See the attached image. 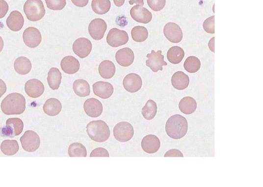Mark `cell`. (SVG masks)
<instances>
[{
  "label": "cell",
  "instance_id": "1",
  "mask_svg": "<svg viewBox=\"0 0 263 187\" xmlns=\"http://www.w3.org/2000/svg\"><path fill=\"white\" fill-rule=\"evenodd\" d=\"M1 107L5 115H20L25 112L26 108V98L19 93H11L2 101Z\"/></svg>",
  "mask_w": 263,
  "mask_h": 187
},
{
  "label": "cell",
  "instance_id": "2",
  "mask_svg": "<svg viewBox=\"0 0 263 187\" xmlns=\"http://www.w3.org/2000/svg\"><path fill=\"white\" fill-rule=\"evenodd\" d=\"M188 124L187 119L180 115H175L169 118L166 125L167 135L173 139H180L187 133Z\"/></svg>",
  "mask_w": 263,
  "mask_h": 187
},
{
  "label": "cell",
  "instance_id": "3",
  "mask_svg": "<svg viewBox=\"0 0 263 187\" xmlns=\"http://www.w3.org/2000/svg\"><path fill=\"white\" fill-rule=\"evenodd\" d=\"M86 131L90 138L97 142H105L110 136L109 127L103 120L90 122L86 126Z\"/></svg>",
  "mask_w": 263,
  "mask_h": 187
},
{
  "label": "cell",
  "instance_id": "4",
  "mask_svg": "<svg viewBox=\"0 0 263 187\" xmlns=\"http://www.w3.org/2000/svg\"><path fill=\"white\" fill-rule=\"evenodd\" d=\"M24 12L27 19L36 21L46 14V9L41 0H27L24 5Z\"/></svg>",
  "mask_w": 263,
  "mask_h": 187
},
{
  "label": "cell",
  "instance_id": "5",
  "mask_svg": "<svg viewBox=\"0 0 263 187\" xmlns=\"http://www.w3.org/2000/svg\"><path fill=\"white\" fill-rule=\"evenodd\" d=\"M24 124L19 118H9L7 120L6 126L1 128V135L3 137L14 138L20 135L23 131Z\"/></svg>",
  "mask_w": 263,
  "mask_h": 187
},
{
  "label": "cell",
  "instance_id": "6",
  "mask_svg": "<svg viewBox=\"0 0 263 187\" xmlns=\"http://www.w3.org/2000/svg\"><path fill=\"white\" fill-rule=\"evenodd\" d=\"M129 39L126 31L114 28L109 31L106 37V42L109 46L117 48L126 45L129 41Z\"/></svg>",
  "mask_w": 263,
  "mask_h": 187
},
{
  "label": "cell",
  "instance_id": "7",
  "mask_svg": "<svg viewBox=\"0 0 263 187\" xmlns=\"http://www.w3.org/2000/svg\"><path fill=\"white\" fill-rule=\"evenodd\" d=\"M20 142L24 150L27 152L36 151L40 145V139L35 131L27 130L20 138Z\"/></svg>",
  "mask_w": 263,
  "mask_h": 187
},
{
  "label": "cell",
  "instance_id": "8",
  "mask_svg": "<svg viewBox=\"0 0 263 187\" xmlns=\"http://www.w3.org/2000/svg\"><path fill=\"white\" fill-rule=\"evenodd\" d=\"M113 133L115 138L118 141L126 142L133 138L134 134L133 127L127 122L118 123L114 127Z\"/></svg>",
  "mask_w": 263,
  "mask_h": 187
},
{
  "label": "cell",
  "instance_id": "9",
  "mask_svg": "<svg viewBox=\"0 0 263 187\" xmlns=\"http://www.w3.org/2000/svg\"><path fill=\"white\" fill-rule=\"evenodd\" d=\"M161 53L160 50H158L157 52L155 50H152L151 54H147L148 60L146 61V65L153 72L162 71L163 66L167 65V63L164 61V56Z\"/></svg>",
  "mask_w": 263,
  "mask_h": 187
},
{
  "label": "cell",
  "instance_id": "10",
  "mask_svg": "<svg viewBox=\"0 0 263 187\" xmlns=\"http://www.w3.org/2000/svg\"><path fill=\"white\" fill-rule=\"evenodd\" d=\"M92 50V42L89 39L84 38L77 39L73 45V52L80 59L88 57Z\"/></svg>",
  "mask_w": 263,
  "mask_h": 187
},
{
  "label": "cell",
  "instance_id": "11",
  "mask_svg": "<svg viewBox=\"0 0 263 187\" xmlns=\"http://www.w3.org/2000/svg\"><path fill=\"white\" fill-rule=\"evenodd\" d=\"M107 29V24L105 21L102 19H95L91 21L89 26L90 36L95 40H102Z\"/></svg>",
  "mask_w": 263,
  "mask_h": 187
},
{
  "label": "cell",
  "instance_id": "12",
  "mask_svg": "<svg viewBox=\"0 0 263 187\" xmlns=\"http://www.w3.org/2000/svg\"><path fill=\"white\" fill-rule=\"evenodd\" d=\"M23 39L27 47L35 48L40 45L42 41V36L37 28L30 27L25 30Z\"/></svg>",
  "mask_w": 263,
  "mask_h": 187
},
{
  "label": "cell",
  "instance_id": "13",
  "mask_svg": "<svg viewBox=\"0 0 263 187\" xmlns=\"http://www.w3.org/2000/svg\"><path fill=\"white\" fill-rule=\"evenodd\" d=\"M164 36L171 42L179 43L183 38V31L181 27L176 23H168L163 29Z\"/></svg>",
  "mask_w": 263,
  "mask_h": 187
},
{
  "label": "cell",
  "instance_id": "14",
  "mask_svg": "<svg viewBox=\"0 0 263 187\" xmlns=\"http://www.w3.org/2000/svg\"><path fill=\"white\" fill-rule=\"evenodd\" d=\"M130 15L138 23L148 24L152 19V15L146 8L136 5L131 8Z\"/></svg>",
  "mask_w": 263,
  "mask_h": 187
},
{
  "label": "cell",
  "instance_id": "15",
  "mask_svg": "<svg viewBox=\"0 0 263 187\" xmlns=\"http://www.w3.org/2000/svg\"><path fill=\"white\" fill-rule=\"evenodd\" d=\"M83 108L86 115L92 118L100 117L103 112L102 103L94 98L87 100L84 104Z\"/></svg>",
  "mask_w": 263,
  "mask_h": 187
},
{
  "label": "cell",
  "instance_id": "16",
  "mask_svg": "<svg viewBox=\"0 0 263 187\" xmlns=\"http://www.w3.org/2000/svg\"><path fill=\"white\" fill-rule=\"evenodd\" d=\"M142 84V79L140 76L135 73L128 74L123 81V85L125 90L131 93L139 91Z\"/></svg>",
  "mask_w": 263,
  "mask_h": 187
},
{
  "label": "cell",
  "instance_id": "17",
  "mask_svg": "<svg viewBox=\"0 0 263 187\" xmlns=\"http://www.w3.org/2000/svg\"><path fill=\"white\" fill-rule=\"evenodd\" d=\"M45 88L41 82L37 79L28 81L25 85V91L27 95L32 98L40 97L45 92Z\"/></svg>",
  "mask_w": 263,
  "mask_h": 187
},
{
  "label": "cell",
  "instance_id": "18",
  "mask_svg": "<svg viewBox=\"0 0 263 187\" xmlns=\"http://www.w3.org/2000/svg\"><path fill=\"white\" fill-rule=\"evenodd\" d=\"M93 92L95 95L102 99L109 98L113 94L114 88L109 83L98 82L93 85Z\"/></svg>",
  "mask_w": 263,
  "mask_h": 187
},
{
  "label": "cell",
  "instance_id": "19",
  "mask_svg": "<svg viewBox=\"0 0 263 187\" xmlns=\"http://www.w3.org/2000/svg\"><path fill=\"white\" fill-rule=\"evenodd\" d=\"M115 59L117 63L122 67H128L133 63L135 56L132 50L124 48L116 52Z\"/></svg>",
  "mask_w": 263,
  "mask_h": 187
},
{
  "label": "cell",
  "instance_id": "20",
  "mask_svg": "<svg viewBox=\"0 0 263 187\" xmlns=\"http://www.w3.org/2000/svg\"><path fill=\"white\" fill-rule=\"evenodd\" d=\"M160 142L158 137L149 135L145 137L141 141V147L148 153H155L160 148Z\"/></svg>",
  "mask_w": 263,
  "mask_h": 187
},
{
  "label": "cell",
  "instance_id": "21",
  "mask_svg": "<svg viewBox=\"0 0 263 187\" xmlns=\"http://www.w3.org/2000/svg\"><path fill=\"white\" fill-rule=\"evenodd\" d=\"M25 23L24 18L18 11H13L6 20L8 28L13 31H19L23 28Z\"/></svg>",
  "mask_w": 263,
  "mask_h": 187
},
{
  "label": "cell",
  "instance_id": "22",
  "mask_svg": "<svg viewBox=\"0 0 263 187\" xmlns=\"http://www.w3.org/2000/svg\"><path fill=\"white\" fill-rule=\"evenodd\" d=\"M80 67V62L78 59L72 56L64 57L61 62V68L63 71L68 74L78 72Z\"/></svg>",
  "mask_w": 263,
  "mask_h": 187
},
{
  "label": "cell",
  "instance_id": "23",
  "mask_svg": "<svg viewBox=\"0 0 263 187\" xmlns=\"http://www.w3.org/2000/svg\"><path fill=\"white\" fill-rule=\"evenodd\" d=\"M171 83L175 89L183 90L188 86L190 80L187 75L182 71H178L173 75Z\"/></svg>",
  "mask_w": 263,
  "mask_h": 187
},
{
  "label": "cell",
  "instance_id": "24",
  "mask_svg": "<svg viewBox=\"0 0 263 187\" xmlns=\"http://www.w3.org/2000/svg\"><path fill=\"white\" fill-rule=\"evenodd\" d=\"M43 111L50 116H55L58 115L62 110V104L56 98H50L44 104Z\"/></svg>",
  "mask_w": 263,
  "mask_h": 187
},
{
  "label": "cell",
  "instance_id": "25",
  "mask_svg": "<svg viewBox=\"0 0 263 187\" xmlns=\"http://www.w3.org/2000/svg\"><path fill=\"white\" fill-rule=\"evenodd\" d=\"M98 71L103 79H110L115 74V65L112 62L105 60L102 62L99 65Z\"/></svg>",
  "mask_w": 263,
  "mask_h": 187
},
{
  "label": "cell",
  "instance_id": "26",
  "mask_svg": "<svg viewBox=\"0 0 263 187\" xmlns=\"http://www.w3.org/2000/svg\"><path fill=\"white\" fill-rule=\"evenodd\" d=\"M47 80L51 89L58 90L61 83L62 74L58 68H52L48 73Z\"/></svg>",
  "mask_w": 263,
  "mask_h": 187
},
{
  "label": "cell",
  "instance_id": "27",
  "mask_svg": "<svg viewBox=\"0 0 263 187\" xmlns=\"http://www.w3.org/2000/svg\"><path fill=\"white\" fill-rule=\"evenodd\" d=\"M196 108L197 103L194 99L191 97L183 98L179 104L180 111L185 115L193 114Z\"/></svg>",
  "mask_w": 263,
  "mask_h": 187
},
{
  "label": "cell",
  "instance_id": "28",
  "mask_svg": "<svg viewBox=\"0 0 263 187\" xmlns=\"http://www.w3.org/2000/svg\"><path fill=\"white\" fill-rule=\"evenodd\" d=\"M31 67L30 61L26 57H19L14 62L15 71L20 75L27 74L30 71Z\"/></svg>",
  "mask_w": 263,
  "mask_h": 187
},
{
  "label": "cell",
  "instance_id": "29",
  "mask_svg": "<svg viewBox=\"0 0 263 187\" xmlns=\"http://www.w3.org/2000/svg\"><path fill=\"white\" fill-rule=\"evenodd\" d=\"M73 90L75 93L81 97L90 95V86L88 83L83 80H78L73 83Z\"/></svg>",
  "mask_w": 263,
  "mask_h": 187
},
{
  "label": "cell",
  "instance_id": "30",
  "mask_svg": "<svg viewBox=\"0 0 263 187\" xmlns=\"http://www.w3.org/2000/svg\"><path fill=\"white\" fill-rule=\"evenodd\" d=\"M91 5L94 13L103 15L109 12L111 3L109 0H93Z\"/></svg>",
  "mask_w": 263,
  "mask_h": 187
},
{
  "label": "cell",
  "instance_id": "31",
  "mask_svg": "<svg viewBox=\"0 0 263 187\" xmlns=\"http://www.w3.org/2000/svg\"><path fill=\"white\" fill-rule=\"evenodd\" d=\"M19 149V145L16 140H6L2 142L1 145V150L6 156L16 155Z\"/></svg>",
  "mask_w": 263,
  "mask_h": 187
},
{
  "label": "cell",
  "instance_id": "32",
  "mask_svg": "<svg viewBox=\"0 0 263 187\" xmlns=\"http://www.w3.org/2000/svg\"><path fill=\"white\" fill-rule=\"evenodd\" d=\"M184 56V50L178 46L171 47L167 52V59L173 64H179L183 60Z\"/></svg>",
  "mask_w": 263,
  "mask_h": 187
},
{
  "label": "cell",
  "instance_id": "33",
  "mask_svg": "<svg viewBox=\"0 0 263 187\" xmlns=\"http://www.w3.org/2000/svg\"><path fill=\"white\" fill-rule=\"evenodd\" d=\"M157 110L158 106L156 103L152 100H149L142 108L141 113L146 120H150L155 117Z\"/></svg>",
  "mask_w": 263,
  "mask_h": 187
},
{
  "label": "cell",
  "instance_id": "34",
  "mask_svg": "<svg viewBox=\"0 0 263 187\" xmlns=\"http://www.w3.org/2000/svg\"><path fill=\"white\" fill-rule=\"evenodd\" d=\"M148 31L144 26L134 27L131 31V36L133 40L138 42L145 41L148 37Z\"/></svg>",
  "mask_w": 263,
  "mask_h": 187
},
{
  "label": "cell",
  "instance_id": "35",
  "mask_svg": "<svg viewBox=\"0 0 263 187\" xmlns=\"http://www.w3.org/2000/svg\"><path fill=\"white\" fill-rule=\"evenodd\" d=\"M201 65L200 60L193 56L188 57L184 64L185 71L190 73H194L198 71L201 68Z\"/></svg>",
  "mask_w": 263,
  "mask_h": 187
},
{
  "label": "cell",
  "instance_id": "36",
  "mask_svg": "<svg viewBox=\"0 0 263 187\" xmlns=\"http://www.w3.org/2000/svg\"><path fill=\"white\" fill-rule=\"evenodd\" d=\"M70 157H86L87 151L85 146L79 143L72 144L68 149Z\"/></svg>",
  "mask_w": 263,
  "mask_h": 187
},
{
  "label": "cell",
  "instance_id": "37",
  "mask_svg": "<svg viewBox=\"0 0 263 187\" xmlns=\"http://www.w3.org/2000/svg\"><path fill=\"white\" fill-rule=\"evenodd\" d=\"M45 1L48 8L53 10H61L67 4L66 0H45Z\"/></svg>",
  "mask_w": 263,
  "mask_h": 187
},
{
  "label": "cell",
  "instance_id": "38",
  "mask_svg": "<svg viewBox=\"0 0 263 187\" xmlns=\"http://www.w3.org/2000/svg\"><path fill=\"white\" fill-rule=\"evenodd\" d=\"M147 3L153 11L159 12L165 6L166 0H147Z\"/></svg>",
  "mask_w": 263,
  "mask_h": 187
},
{
  "label": "cell",
  "instance_id": "39",
  "mask_svg": "<svg viewBox=\"0 0 263 187\" xmlns=\"http://www.w3.org/2000/svg\"><path fill=\"white\" fill-rule=\"evenodd\" d=\"M215 17L212 16L206 19L203 23V28L208 34H214L215 33Z\"/></svg>",
  "mask_w": 263,
  "mask_h": 187
},
{
  "label": "cell",
  "instance_id": "40",
  "mask_svg": "<svg viewBox=\"0 0 263 187\" xmlns=\"http://www.w3.org/2000/svg\"><path fill=\"white\" fill-rule=\"evenodd\" d=\"M90 157H109V153L104 148H97L94 149L90 156Z\"/></svg>",
  "mask_w": 263,
  "mask_h": 187
},
{
  "label": "cell",
  "instance_id": "41",
  "mask_svg": "<svg viewBox=\"0 0 263 187\" xmlns=\"http://www.w3.org/2000/svg\"><path fill=\"white\" fill-rule=\"evenodd\" d=\"M9 6L5 0H0V19L3 18L7 14Z\"/></svg>",
  "mask_w": 263,
  "mask_h": 187
},
{
  "label": "cell",
  "instance_id": "42",
  "mask_svg": "<svg viewBox=\"0 0 263 187\" xmlns=\"http://www.w3.org/2000/svg\"><path fill=\"white\" fill-rule=\"evenodd\" d=\"M164 157H183V153L178 149H173L167 151Z\"/></svg>",
  "mask_w": 263,
  "mask_h": 187
},
{
  "label": "cell",
  "instance_id": "43",
  "mask_svg": "<svg viewBox=\"0 0 263 187\" xmlns=\"http://www.w3.org/2000/svg\"><path fill=\"white\" fill-rule=\"evenodd\" d=\"M71 1L75 6L83 7L88 4L89 0H71Z\"/></svg>",
  "mask_w": 263,
  "mask_h": 187
},
{
  "label": "cell",
  "instance_id": "44",
  "mask_svg": "<svg viewBox=\"0 0 263 187\" xmlns=\"http://www.w3.org/2000/svg\"><path fill=\"white\" fill-rule=\"evenodd\" d=\"M7 87L5 83L0 79V98L6 93Z\"/></svg>",
  "mask_w": 263,
  "mask_h": 187
},
{
  "label": "cell",
  "instance_id": "45",
  "mask_svg": "<svg viewBox=\"0 0 263 187\" xmlns=\"http://www.w3.org/2000/svg\"><path fill=\"white\" fill-rule=\"evenodd\" d=\"M130 5H133L136 4V5L142 6L144 5V0H130L129 2Z\"/></svg>",
  "mask_w": 263,
  "mask_h": 187
},
{
  "label": "cell",
  "instance_id": "46",
  "mask_svg": "<svg viewBox=\"0 0 263 187\" xmlns=\"http://www.w3.org/2000/svg\"><path fill=\"white\" fill-rule=\"evenodd\" d=\"M115 5L117 7L122 6L125 2V0H113Z\"/></svg>",
  "mask_w": 263,
  "mask_h": 187
},
{
  "label": "cell",
  "instance_id": "47",
  "mask_svg": "<svg viewBox=\"0 0 263 187\" xmlns=\"http://www.w3.org/2000/svg\"><path fill=\"white\" fill-rule=\"evenodd\" d=\"M4 47V42L1 36H0V52L2 51Z\"/></svg>",
  "mask_w": 263,
  "mask_h": 187
}]
</instances>
